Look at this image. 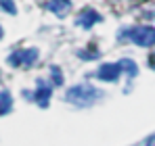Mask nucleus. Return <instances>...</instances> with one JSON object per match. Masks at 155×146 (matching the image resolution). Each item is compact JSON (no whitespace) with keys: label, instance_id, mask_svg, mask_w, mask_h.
<instances>
[{"label":"nucleus","instance_id":"obj_1","mask_svg":"<svg viewBox=\"0 0 155 146\" xmlns=\"http://www.w3.org/2000/svg\"><path fill=\"white\" fill-rule=\"evenodd\" d=\"M101 96H103V92L99 88H94L92 84H78L65 92V100L76 104V106H90Z\"/></svg>","mask_w":155,"mask_h":146},{"label":"nucleus","instance_id":"obj_2","mask_svg":"<svg viewBox=\"0 0 155 146\" xmlns=\"http://www.w3.org/2000/svg\"><path fill=\"white\" fill-rule=\"evenodd\" d=\"M126 36L138 46H153L155 44V27H151V25H136L126 31Z\"/></svg>","mask_w":155,"mask_h":146},{"label":"nucleus","instance_id":"obj_3","mask_svg":"<svg viewBox=\"0 0 155 146\" xmlns=\"http://www.w3.org/2000/svg\"><path fill=\"white\" fill-rule=\"evenodd\" d=\"M38 61V50L36 48H25V50H17L8 56V63L13 67H31Z\"/></svg>","mask_w":155,"mask_h":146},{"label":"nucleus","instance_id":"obj_4","mask_svg":"<svg viewBox=\"0 0 155 146\" xmlns=\"http://www.w3.org/2000/svg\"><path fill=\"white\" fill-rule=\"evenodd\" d=\"M101 21H103V17H101L94 8H84L76 19V23L80 25V27H86V29H90L94 23H101Z\"/></svg>","mask_w":155,"mask_h":146},{"label":"nucleus","instance_id":"obj_5","mask_svg":"<svg viewBox=\"0 0 155 146\" xmlns=\"http://www.w3.org/2000/svg\"><path fill=\"white\" fill-rule=\"evenodd\" d=\"M120 73H122L120 63H105L103 67L97 71V77L103 79V81H115L120 77Z\"/></svg>","mask_w":155,"mask_h":146},{"label":"nucleus","instance_id":"obj_6","mask_svg":"<svg viewBox=\"0 0 155 146\" xmlns=\"http://www.w3.org/2000/svg\"><path fill=\"white\" fill-rule=\"evenodd\" d=\"M51 94H52V88L46 84V81H38V86H36V92H34V100L40 104V106H46L48 104V100H51Z\"/></svg>","mask_w":155,"mask_h":146},{"label":"nucleus","instance_id":"obj_7","mask_svg":"<svg viewBox=\"0 0 155 146\" xmlns=\"http://www.w3.org/2000/svg\"><path fill=\"white\" fill-rule=\"evenodd\" d=\"M48 11H52L57 17H65L71 8V2L69 0H48Z\"/></svg>","mask_w":155,"mask_h":146},{"label":"nucleus","instance_id":"obj_8","mask_svg":"<svg viewBox=\"0 0 155 146\" xmlns=\"http://www.w3.org/2000/svg\"><path fill=\"white\" fill-rule=\"evenodd\" d=\"M11 106H13V98L11 94L4 90V92H0V115H6L8 111H11Z\"/></svg>","mask_w":155,"mask_h":146},{"label":"nucleus","instance_id":"obj_9","mask_svg":"<svg viewBox=\"0 0 155 146\" xmlns=\"http://www.w3.org/2000/svg\"><path fill=\"white\" fill-rule=\"evenodd\" d=\"M120 67H122V71L128 73L130 79H132V77L138 73V67H136V63H134V61H130V59H122V61H120Z\"/></svg>","mask_w":155,"mask_h":146},{"label":"nucleus","instance_id":"obj_10","mask_svg":"<svg viewBox=\"0 0 155 146\" xmlns=\"http://www.w3.org/2000/svg\"><path fill=\"white\" fill-rule=\"evenodd\" d=\"M0 8H2V11H6V13H11V15H15V13H17V6H15V2H13V0H0Z\"/></svg>","mask_w":155,"mask_h":146},{"label":"nucleus","instance_id":"obj_11","mask_svg":"<svg viewBox=\"0 0 155 146\" xmlns=\"http://www.w3.org/2000/svg\"><path fill=\"white\" fill-rule=\"evenodd\" d=\"M51 77H52V84L54 86H61L63 84V75H61V69L59 67H51Z\"/></svg>","mask_w":155,"mask_h":146},{"label":"nucleus","instance_id":"obj_12","mask_svg":"<svg viewBox=\"0 0 155 146\" xmlns=\"http://www.w3.org/2000/svg\"><path fill=\"white\" fill-rule=\"evenodd\" d=\"M147 146H155V134L151 136V138H147V142H145Z\"/></svg>","mask_w":155,"mask_h":146},{"label":"nucleus","instance_id":"obj_13","mask_svg":"<svg viewBox=\"0 0 155 146\" xmlns=\"http://www.w3.org/2000/svg\"><path fill=\"white\" fill-rule=\"evenodd\" d=\"M149 65H151V69L155 71V52L151 54V59H149Z\"/></svg>","mask_w":155,"mask_h":146},{"label":"nucleus","instance_id":"obj_14","mask_svg":"<svg viewBox=\"0 0 155 146\" xmlns=\"http://www.w3.org/2000/svg\"><path fill=\"white\" fill-rule=\"evenodd\" d=\"M2 36H4V31H2V27H0V40H2Z\"/></svg>","mask_w":155,"mask_h":146}]
</instances>
